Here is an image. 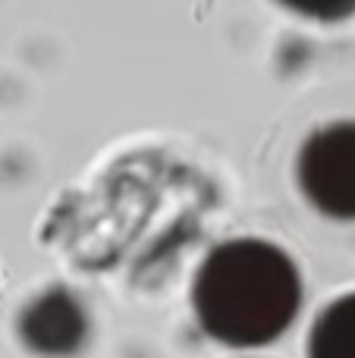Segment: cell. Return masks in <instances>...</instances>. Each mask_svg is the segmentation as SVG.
<instances>
[{
	"instance_id": "cell-1",
	"label": "cell",
	"mask_w": 355,
	"mask_h": 358,
	"mask_svg": "<svg viewBox=\"0 0 355 358\" xmlns=\"http://www.w3.org/2000/svg\"><path fill=\"white\" fill-rule=\"evenodd\" d=\"M302 305L293 258L274 242L230 239L201 261L192 308L201 330L224 346H264L277 340Z\"/></svg>"
},
{
	"instance_id": "cell-3",
	"label": "cell",
	"mask_w": 355,
	"mask_h": 358,
	"mask_svg": "<svg viewBox=\"0 0 355 358\" xmlns=\"http://www.w3.org/2000/svg\"><path fill=\"white\" fill-rule=\"evenodd\" d=\"M22 336L35 352L44 355H63L73 352L85 336V317H82L79 305L73 296H66L63 289L44 292L41 299L25 308L22 321Z\"/></svg>"
},
{
	"instance_id": "cell-2",
	"label": "cell",
	"mask_w": 355,
	"mask_h": 358,
	"mask_svg": "<svg viewBox=\"0 0 355 358\" xmlns=\"http://www.w3.org/2000/svg\"><path fill=\"white\" fill-rule=\"evenodd\" d=\"M296 176L321 214L355 220V123L314 129L296 157Z\"/></svg>"
},
{
	"instance_id": "cell-4",
	"label": "cell",
	"mask_w": 355,
	"mask_h": 358,
	"mask_svg": "<svg viewBox=\"0 0 355 358\" xmlns=\"http://www.w3.org/2000/svg\"><path fill=\"white\" fill-rule=\"evenodd\" d=\"M308 358H355V292L340 296L314 317Z\"/></svg>"
},
{
	"instance_id": "cell-5",
	"label": "cell",
	"mask_w": 355,
	"mask_h": 358,
	"mask_svg": "<svg viewBox=\"0 0 355 358\" xmlns=\"http://www.w3.org/2000/svg\"><path fill=\"white\" fill-rule=\"evenodd\" d=\"M277 3L314 22H340L355 13V0H277Z\"/></svg>"
}]
</instances>
